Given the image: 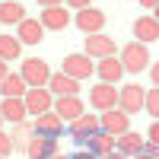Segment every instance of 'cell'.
Listing matches in <instances>:
<instances>
[{
    "mask_svg": "<svg viewBox=\"0 0 159 159\" xmlns=\"http://www.w3.org/2000/svg\"><path fill=\"white\" fill-rule=\"evenodd\" d=\"M121 64H124V73H143L150 67V51L143 42H130L121 48Z\"/></svg>",
    "mask_w": 159,
    "mask_h": 159,
    "instance_id": "cell-1",
    "label": "cell"
},
{
    "mask_svg": "<svg viewBox=\"0 0 159 159\" xmlns=\"http://www.w3.org/2000/svg\"><path fill=\"white\" fill-rule=\"evenodd\" d=\"M19 76L29 83V89H38V86H48L51 80V67L42 61V57H25L22 67H19Z\"/></svg>",
    "mask_w": 159,
    "mask_h": 159,
    "instance_id": "cell-2",
    "label": "cell"
},
{
    "mask_svg": "<svg viewBox=\"0 0 159 159\" xmlns=\"http://www.w3.org/2000/svg\"><path fill=\"white\" fill-rule=\"evenodd\" d=\"M67 130H70V137H73L76 143H83V147H86V140H89L92 134H99V130H102V124H99V115L83 111L80 118H73V121L67 124Z\"/></svg>",
    "mask_w": 159,
    "mask_h": 159,
    "instance_id": "cell-3",
    "label": "cell"
},
{
    "mask_svg": "<svg viewBox=\"0 0 159 159\" xmlns=\"http://www.w3.org/2000/svg\"><path fill=\"white\" fill-rule=\"evenodd\" d=\"M143 105H147V89H143V86L127 83L124 89H118V108H121V111L137 115V111H143Z\"/></svg>",
    "mask_w": 159,
    "mask_h": 159,
    "instance_id": "cell-4",
    "label": "cell"
},
{
    "mask_svg": "<svg viewBox=\"0 0 159 159\" xmlns=\"http://www.w3.org/2000/svg\"><path fill=\"white\" fill-rule=\"evenodd\" d=\"M22 102H25V108H29V115L38 118V115H45V111L54 108V92H51L48 86H38V89H29V92H25Z\"/></svg>",
    "mask_w": 159,
    "mask_h": 159,
    "instance_id": "cell-5",
    "label": "cell"
},
{
    "mask_svg": "<svg viewBox=\"0 0 159 159\" xmlns=\"http://www.w3.org/2000/svg\"><path fill=\"white\" fill-rule=\"evenodd\" d=\"M25 156L29 159H51V156H57V137H45V134H35L32 130L29 143H25Z\"/></svg>",
    "mask_w": 159,
    "mask_h": 159,
    "instance_id": "cell-6",
    "label": "cell"
},
{
    "mask_svg": "<svg viewBox=\"0 0 159 159\" xmlns=\"http://www.w3.org/2000/svg\"><path fill=\"white\" fill-rule=\"evenodd\" d=\"M86 54L89 57H115L118 54V45H115V38L111 35H105V32H96V35H86Z\"/></svg>",
    "mask_w": 159,
    "mask_h": 159,
    "instance_id": "cell-7",
    "label": "cell"
},
{
    "mask_svg": "<svg viewBox=\"0 0 159 159\" xmlns=\"http://www.w3.org/2000/svg\"><path fill=\"white\" fill-rule=\"evenodd\" d=\"M89 105L99 111H108V108H118V89L111 83H96L89 89Z\"/></svg>",
    "mask_w": 159,
    "mask_h": 159,
    "instance_id": "cell-8",
    "label": "cell"
},
{
    "mask_svg": "<svg viewBox=\"0 0 159 159\" xmlns=\"http://www.w3.org/2000/svg\"><path fill=\"white\" fill-rule=\"evenodd\" d=\"M99 124H102V130L121 137V134H127V130H130V115L121 111V108H108V111L99 115Z\"/></svg>",
    "mask_w": 159,
    "mask_h": 159,
    "instance_id": "cell-9",
    "label": "cell"
},
{
    "mask_svg": "<svg viewBox=\"0 0 159 159\" xmlns=\"http://www.w3.org/2000/svg\"><path fill=\"white\" fill-rule=\"evenodd\" d=\"M64 73L83 83L86 76L96 73V64H92V57H89V54H86V57H83V54H67V57H64Z\"/></svg>",
    "mask_w": 159,
    "mask_h": 159,
    "instance_id": "cell-10",
    "label": "cell"
},
{
    "mask_svg": "<svg viewBox=\"0 0 159 159\" xmlns=\"http://www.w3.org/2000/svg\"><path fill=\"white\" fill-rule=\"evenodd\" d=\"M76 29L80 32H86V35H96V32H102L105 29V13L102 10H96V7H86V10H80L76 13Z\"/></svg>",
    "mask_w": 159,
    "mask_h": 159,
    "instance_id": "cell-11",
    "label": "cell"
},
{
    "mask_svg": "<svg viewBox=\"0 0 159 159\" xmlns=\"http://www.w3.org/2000/svg\"><path fill=\"white\" fill-rule=\"evenodd\" d=\"M51 111H54L61 121H67V124H70L73 118L83 115V99H80V96H57V99H54V108H51Z\"/></svg>",
    "mask_w": 159,
    "mask_h": 159,
    "instance_id": "cell-12",
    "label": "cell"
},
{
    "mask_svg": "<svg viewBox=\"0 0 159 159\" xmlns=\"http://www.w3.org/2000/svg\"><path fill=\"white\" fill-rule=\"evenodd\" d=\"M115 150L121 153V156H127V159H134V156H140L143 150H147V137H140V134H134V130H127V134H121L115 140Z\"/></svg>",
    "mask_w": 159,
    "mask_h": 159,
    "instance_id": "cell-13",
    "label": "cell"
},
{
    "mask_svg": "<svg viewBox=\"0 0 159 159\" xmlns=\"http://www.w3.org/2000/svg\"><path fill=\"white\" fill-rule=\"evenodd\" d=\"M96 73H99V80L102 83H121V76H124V64H121V57H102L99 64H96Z\"/></svg>",
    "mask_w": 159,
    "mask_h": 159,
    "instance_id": "cell-14",
    "label": "cell"
},
{
    "mask_svg": "<svg viewBox=\"0 0 159 159\" xmlns=\"http://www.w3.org/2000/svg\"><path fill=\"white\" fill-rule=\"evenodd\" d=\"M16 29H19L16 38H19L22 45H38V42L45 38V25H42V19H29V16H25Z\"/></svg>",
    "mask_w": 159,
    "mask_h": 159,
    "instance_id": "cell-15",
    "label": "cell"
},
{
    "mask_svg": "<svg viewBox=\"0 0 159 159\" xmlns=\"http://www.w3.org/2000/svg\"><path fill=\"white\" fill-rule=\"evenodd\" d=\"M159 38V19L156 16H140L134 22V42H143V45H150Z\"/></svg>",
    "mask_w": 159,
    "mask_h": 159,
    "instance_id": "cell-16",
    "label": "cell"
},
{
    "mask_svg": "<svg viewBox=\"0 0 159 159\" xmlns=\"http://www.w3.org/2000/svg\"><path fill=\"white\" fill-rule=\"evenodd\" d=\"M42 25L51 32H61V29H67L70 25V10L67 7H48L42 13Z\"/></svg>",
    "mask_w": 159,
    "mask_h": 159,
    "instance_id": "cell-17",
    "label": "cell"
},
{
    "mask_svg": "<svg viewBox=\"0 0 159 159\" xmlns=\"http://www.w3.org/2000/svg\"><path fill=\"white\" fill-rule=\"evenodd\" d=\"M48 89L54 92V99L57 96H76L80 92V80H73V76H67V73H51V80H48Z\"/></svg>",
    "mask_w": 159,
    "mask_h": 159,
    "instance_id": "cell-18",
    "label": "cell"
},
{
    "mask_svg": "<svg viewBox=\"0 0 159 159\" xmlns=\"http://www.w3.org/2000/svg\"><path fill=\"white\" fill-rule=\"evenodd\" d=\"M0 115H3V121H10V124H22L25 118H29V108H25L22 99H3L0 102Z\"/></svg>",
    "mask_w": 159,
    "mask_h": 159,
    "instance_id": "cell-19",
    "label": "cell"
},
{
    "mask_svg": "<svg viewBox=\"0 0 159 159\" xmlns=\"http://www.w3.org/2000/svg\"><path fill=\"white\" fill-rule=\"evenodd\" d=\"M115 134H108V130H99V134H92L89 140H86V150L92 153V156H105V153H115Z\"/></svg>",
    "mask_w": 159,
    "mask_h": 159,
    "instance_id": "cell-20",
    "label": "cell"
},
{
    "mask_svg": "<svg viewBox=\"0 0 159 159\" xmlns=\"http://www.w3.org/2000/svg\"><path fill=\"white\" fill-rule=\"evenodd\" d=\"M35 134H45V137H57L61 130H64V121L54 115V111H45V115H38L35 118Z\"/></svg>",
    "mask_w": 159,
    "mask_h": 159,
    "instance_id": "cell-21",
    "label": "cell"
},
{
    "mask_svg": "<svg viewBox=\"0 0 159 159\" xmlns=\"http://www.w3.org/2000/svg\"><path fill=\"white\" fill-rule=\"evenodd\" d=\"M25 19V7L16 0H0V22L3 25H19Z\"/></svg>",
    "mask_w": 159,
    "mask_h": 159,
    "instance_id": "cell-22",
    "label": "cell"
},
{
    "mask_svg": "<svg viewBox=\"0 0 159 159\" xmlns=\"http://www.w3.org/2000/svg\"><path fill=\"white\" fill-rule=\"evenodd\" d=\"M0 92H3V99H25V92H29V83H25L19 73H10L3 83H0Z\"/></svg>",
    "mask_w": 159,
    "mask_h": 159,
    "instance_id": "cell-23",
    "label": "cell"
},
{
    "mask_svg": "<svg viewBox=\"0 0 159 159\" xmlns=\"http://www.w3.org/2000/svg\"><path fill=\"white\" fill-rule=\"evenodd\" d=\"M22 54V42L16 35H0V61H16Z\"/></svg>",
    "mask_w": 159,
    "mask_h": 159,
    "instance_id": "cell-24",
    "label": "cell"
},
{
    "mask_svg": "<svg viewBox=\"0 0 159 159\" xmlns=\"http://www.w3.org/2000/svg\"><path fill=\"white\" fill-rule=\"evenodd\" d=\"M32 124L29 121H22V124H16L13 127V134H10V140H13V150H22L25 153V143H29V137H32Z\"/></svg>",
    "mask_w": 159,
    "mask_h": 159,
    "instance_id": "cell-25",
    "label": "cell"
},
{
    "mask_svg": "<svg viewBox=\"0 0 159 159\" xmlns=\"http://www.w3.org/2000/svg\"><path fill=\"white\" fill-rule=\"evenodd\" d=\"M143 111H150L153 121H159V86H153L147 92V105H143Z\"/></svg>",
    "mask_w": 159,
    "mask_h": 159,
    "instance_id": "cell-26",
    "label": "cell"
},
{
    "mask_svg": "<svg viewBox=\"0 0 159 159\" xmlns=\"http://www.w3.org/2000/svg\"><path fill=\"white\" fill-rule=\"evenodd\" d=\"M10 153H13V140H10V134H3V130H0V156L7 159Z\"/></svg>",
    "mask_w": 159,
    "mask_h": 159,
    "instance_id": "cell-27",
    "label": "cell"
},
{
    "mask_svg": "<svg viewBox=\"0 0 159 159\" xmlns=\"http://www.w3.org/2000/svg\"><path fill=\"white\" fill-rule=\"evenodd\" d=\"M147 143L159 147V121H153V124H150V130H147Z\"/></svg>",
    "mask_w": 159,
    "mask_h": 159,
    "instance_id": "cell-28",
    "label": "cell"
},
{
    "mask_svg": "<svg viewBox=\"0 0 159 159\" xmlns=\"http://www.w3.org/2000/svg\"><path fill=\"white\" fill-rule=\"evenodd\" d=\"M67 7H76V13L80 10H86V7H92V0H64Z\"/></svg>",
    "mask_w": 159,
    "mask_h": 159,
    "instance_id": "cell-29",
    "label": "cell"
},
{
    "mask_svg": "<svg viewBox=\"0 0 159 159\" xmlns=\"http://www.w3.org/2000/svg\"><path fill=\"white\" fill-rule=\"evenodd\" d=\"M150 80L159 86V61H156V64H150Z\"/></svg>",
    "mask_w": 159,
    "mask_h": 159,
    "instance_id": "cell-30",
    "label": "cell"
},
{
    "mask_svg": "<svg viewBox=\"0 0 159 159\" xmlns=\"http://www.w3.org/2000/svg\"><path fill=\"white\" fill-rule=\"evenodd\" d=\"M147 156H153V159H159V147H153V143H147V150H143Z\"/></svg>",
    "mask_w": 159,
    "mask_h": 159,
    "instance_id": "cell-31",
    "label": "cell"
},
{
    "mask_svg": "<svg viewBox=\"0 0 159 159\" xmlns=\"http://www.w3.org/2000/svg\"><path fill=\"white\" fill-rule=\"evenodd\" d=\"M61 3H64V0H38V7H45V10L48 7H61Z\"/></svg>",
    "mask_w": 159,
    "mask_h": 159,
    "instance_id": "cell-32",
    "label": "cell"
},
{
    "mask_svg": "<svg viewBox=\"0 0 159 159\" xmlns=\"http://www.w3.org/2000/svg\"><path fill=\"white\" fill-rule=\"evenodd\" d=\"M70 159H99V156H92L89 150H83V153H76V156H70Z\"/></svg>",
    "mask_w": 159,
    "mask_h": 159,
    "instance_id": "cell-33",
    "label": "cell"
},
{
    "mask_svg": "<svg viewBox=\"0 0 159 159\" xmlns=\"http://www.w3.org/2000/svg\"><path fill=\"white\" fill-rule=\"evenodd\" d=\"M7 76H10V70H7V61H0V83H3Z\"/></svg>",
    "mask_w": 159,
    "mask_h": 159,
    "instance_id": "cell-34",
    "label": "cell"
},
{
    "mask_svg": "<svg viewBox=\"0 0 159 159\" xmlns=\"http://www.w3.org/2000/svg\"><path fill=\"white\" fill-rule=\"evenodd\" d=\"M140 7H147V10H156V7H159V0H140Z\"/></svg>",
    "mask_w": 159,
    "mask_h": 159,
    "instance_id": "cell-35",
    "label": "cell"
},
{
    "mask_svg": "<svg viewBox=\"0 0 159 159\" xmlns=\"http://www.w3.org/2000/svg\"><path fill=\"white\" fill-rule=\"evenodd\" d=\"M99 159H127V156H121V153L115 150V153H105V156H99Z\"/></svg>",
    "mask_w": 159,
    "mask_h": 159,
    "instance_id": "cell-36",
    "label": "cell"
},
{
    "mask_svg": "<svg viewBox=\"0 0 159 159\" xmlns=\"http://www.w3.org/2000/svg\"><path fill=\"white\" fill-rule=\"evenodd\" d=\"M134 159H153V156H147V153H140V156H134Z\"/></svg>",
    "mask_w": 159,
    "mask_h": 159,
    "instance_id": "cell-37",
    "label": "cell"
},
{
    "mask_svg": "<svg viewBox=\"0 0 159 159\" xmlns=\"http://www.w3.org/2000/svg\"><path fill=\"white\" fill-rule=\"evenodd\" d=\"M153 16H156V19H159V7H156V10H153Z\"/></svg>",
    "mask_w": 159,
    "mask_h": 159,
    "instance_id": "cell-38",
    "label": "cell"
},
{
    "mask_svg": "<svg viewBox=\"0 0 159 159\" xmlns=\"http://www.w3.org/2000/svg\"><path fill=\"white\" fill-rule=\"evenodd\" d=\"M51 159H70V156H51Z\"/></svg>",
    "mask_w": 159,
    "mask_h": 159,
    "instance_id": "cell-39",
    "label": "cell"
},
{
    "mask_svg": "<svg viewBox=\"0 0 159 159\" xmlns=\"http://www.w3.org/2000/svg\"><path fill=\"white\" fill-rule=\"evenodd\" d=\"M0 127H3V115H0Z\"/></svg>",
    "mask_w": 159,
    "mask_h": 159,
    "instance_id": "cell-40",
    "label": "cell"
},
{
    "mask_svg": "<svg viewBox=\"0 0 159 159\" xmlns=\"http://www.w3.org/2000/svg\"><path fill=\"white\" fill-rule=\"evenodd\" d=\"M0 159H3V156H0Z\"/></svg>",
    "mask_w": 159,
    "mask_h": 159,
    "instance_id": "cell-41",
    "label": "cell"
}]
</instances>
